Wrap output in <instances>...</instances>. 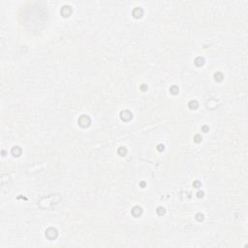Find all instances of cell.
<instances>
[{"label": "cell", "mask_w": 248, "mask_h": 248, "mask_svg": "<svg viewBox=\"0 0 248 248\" xmlns=\"http://www.w3.org/2000/svg\"><path fill=\"white\" fill-rule=\"evenodd\" d=\"M131 213H132V215H133L134 217H139V216H141V215L143 214V209H142L141 207L136 206V207H134L132 208Z\"/></svg>", "instance_id": "cell-4"}, {"label": "cell", "mask_w": 248, "mask_h": 248, "mask_svg": "<svg viewBox=\"0 0 248 248\" xmlns=\"http://www.w3.org/2000/svg\"><path fill=\"white\" fill-rule=\"evenodd\" d=\"M120 118L122 121H130L132 118H133V114L130 110H121L120 112Z\"/></svg>", "instance_id": "cell-2"}, {"label": "cell", "mask_w": 248, "mask_h": 248, "mask_svg": "<svg viewBox=\"0 0 248 248\" xmlns=\"http://www.w3.org/2000/svg\"><path fill=\"white\" fill-rule=\"evenodd\" d=\"M164 149H165V146H164V145H157V150L159 151V152H162V151H164Z\"/></svg>", "instance_id": "cell-16"}, {"label": "cell", "mask_w": 248, "mask_h": 248, "mask_svg": "<svg viewBox=\"0 0 248 248\" xmlns=\"http://www.w3.org/2000/svg\"><path fill=\"white\" fill-rule=\"evenodd\" d=\"M11 152H12V154L15 156V157H19V156H21V148L20 147V146H14L13 148H12V150H11Z\"/></svg>", "instance_id": "cell-7"}, {"label": "cell", "mask_w": 248, "mask_h": 248, "mask_svg": "<svg viewBox=\"0 0 248 248\" xmlns=\"http://www.w3.org/2000/svg\"><path fill=\"white\" fill-rule=\"evenodd\" d=\"M202 140H203V139H202V136H200V135H198V134L194 136V142H195V143L199 144V143L202 142Z\"/></svg>", "instance_id": "cell-14"}, {"label": "cell", "mask_w": 248, "mask_h": 248, "mask_svg": "<svg viewBox=\"0 0 248 248\" xmlns=\"http://www.w3.org/2000/svg\"><path fill=\"white\" fill-rule=\"evenodd\" d=\"M90 122H91V119L88 115L86 114H83L80 116L79 118V125L82 127V128H86L90 125Z\"/></svg>", "instance_id": "cell-1"}, {"label": "cell", "mask_w": 248, "mask_h": 248, "mask_svg": "<svg viewBox=\"0 0 248 248\" xmlns=\"http://www.w3.org/2000/svg\"><path fill=\"white\" fill-rule=\"evenodd\" d=\"M145 185H146V183H145V181H142V182L140 183V186H141L142 188H145Z\"/></svg>", "instance_id": "cell-21"}, {"label": "cell", "mask_w": 248, "mask_h": 248, "mask_svg": "<svg viewBox=\"0 0 248 248\" xmlns=\"http://www.w3.org/2000/svg\"><path fill=\"white\" fill-rule=\"evenodd\" d=\"M57 235H58V231L54 228H48L46 231V236L49 239H54L57 237Z\"/></svg>", "instance_id": "cell-3"}, {"label": "cell", "mask_w": 248, "mask_h": 248, "mask_svg": "<svg viewBox=\"0 0 248 248\" xmlns=\"http://www.w3.org/2000/svg\"><path fill=\"white\" fill-rule=\"evenodd\" d=\"M71 13H72V9H71L70 6H64V7H62V9H61V15L63 16V17L67 18V17H69V16L71 15Z\"/></svg>", "instance_id": "cell-5"}, {"label": "cell", "mask_w": 248, "mask_h": 248, "mask_svg": "<svg viewBox=\"0 0 248 248\" xmlns=\"http://www.w3.org/2000/svg\"><path fill=\"white\" fill-rule=\"evenodd\" d=\"M214 78H215V81H217V82H221V81H223L224 76H223V74H222L221 72H217V73H215Z\"/></svg>", "instance_id": "cell-12"}, {"label": "cell", "mask_w": 248, "mask_h": 248, "mask_svg": "<svg viewBox=\"0 0 248 248\" xmlns=\"http://www.w3.org/2000/svg\"><path fill=\"white\" fill-rule=\"evenodd\" d=\"M194 63H195V65H196V66L201 67V66H203V65L205 64V59H204L202 56H198V57L195 59Z\"/></svg>", "instance_id": "cell-8"}, {"label": "cell", "mask_w": 248, "mask_h": 248, "mask_svg": "<svg viewBox=\"0 0 248 248\" xmlns=\"http://www.w3.org/2000/svg\"><path fill=\"white\" fill-rule=\"evenodd\" d=\"M170 92H171L172 95H176V94L179 92V88H178V86H176V85H172V86H171V87H170Z\"/></svg>", "instance_id": "cell-11"}, {"label": "cell", "mask_w": 248, "mask_h": 248, "mask_svg": "<svg viewBox=\"0 0 248 248\" xmlns=\"http://www.w3.org/2000/svg\"><path fill=\"white\" fill-rule=\"evenodd\" d=\"M197 197L200 198V199L203 198V197H204V192H203V191H199V192L197 193Z\"/></svg>", "instance_id": "cell-20"}, {"label": "cell", "mask_w": 248, "mask_h": 248, "mask_svg": "<svg viewBox=\"0 0 248 248\" xmlns=\"http://www.w3.org/2000/svg\"><path fill=\"white\" fill-rule=\"evenodd\" d=\"M193 186H194L195 188H200V187H201V182L198 181V180H196V181L193 182Z\"/></svg>", "instance_id": "cell-17"}, {"label": "cell", "mask_w": 248, "mask_h": 248, "mask_svg": "<svg viewBox=\"0 0 248 248\" xmlns=\"http://www.w3.org/2000/svg\"><path fill=\"white\" fill-rule=\"evenodd\" d=\"M141 90H142V91H146V90H147V85H146L145 83H143V84L141 85Z\"/></svg>", "instance_id": "cell-18"}, {"label": "cell", "mask_w": 248, "mask_h": 248, "mask_svg": "<svg viewBox=\"0 0 248 248\" xmlns=\"http://www.w3.org/2000/svg\"><path fill=\"white\" fill-rule=\"evenodd\" d=\"M208 130H209V128H208V126H207V125H205V126L202 127V131H203L204 133H207Z\"/></svg>", "instance_id": "cell-19"}, {"label": "cell", "mask_w": 248, "mask_h": 248, "mask_svg": "<svg viewBox=\"0 0 248 248\" xmlns=\"http://www.w3.org/2000/svg\"><path fill=\"white\" fill-rule=\"evenodd\" d=\"M156 212H157V214H158V215L162 216V215H164V214H165L166 209H165V207H159L156 209Z\"/></svg>", "instance_id": "cell-13"}, {"label": "cell", "mask_w": 248, "mask_h": 248, "mask_svg": "<svg viewBox=\"0 0 248 248\" xmlns=\"http://www.w3.org/2000/svg\"><path fill=\"white\" fill-rule=\"evenodd\" d=\"M188 107H189L191 110H196V109H198V107H199V103H198L196 100H192V101L189 102Z\"/></svg>", "instance_id": "cell-9"}, {"label": "cell", "mask_w": 248, "mask_h": 248, "mask_svg": "<svg viewBox=\"0 0 248 248\" xmlns=\"http://www.w3.org/2000/svg\"><path fill=\"white\" fill-rule=\"evenodd\" d=\"M143 15H144V10H143L141 7H137V8L134 9V11H133V16H134V18L140 19V18L143 17Z\"/></svg>", "instance_id": "cell-6"}, {"label": "cell", "mask_w": 248, "mask_h": 248, "mask_svg": "<svg viewBox=\"0 0 248 248\" xmlns=\"http://www.w3.org/2000/svg\"><path fill=\"white\" fill-rule=\"evenodd\" d=\"M196 220L199 221V222H202L204 220V214L202 213H197L196 214Z\"/></svg>", "instance_id": "cell-15"}, {"label": "cell", "mask_w": 248, "mask_h": 248, "mask_svg": "<svg viewBox=\"0 0 248 248\" xmlns=\"http://www.w3.org/2000/svg\"><path fill=\"white\" fill-rule=\"evenodd\" d=\"M117 152H118V154H119L120 156H125V155L127 154V149H126V147H124V146H120V147L118 148Z\"/></svg>", "instance_id": "cell-10"}]
</instances>
